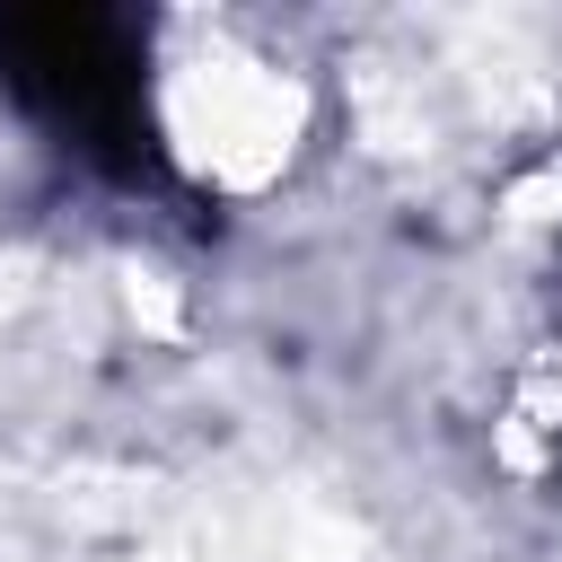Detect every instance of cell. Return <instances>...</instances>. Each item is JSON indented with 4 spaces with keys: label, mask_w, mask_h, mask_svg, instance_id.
Returning <instances> with one entry per match:
<instances>
[{
    "label": "cell",
    "mask_w": 562,
    "mask_h": 562,
    "mask_svg": "<svg viewBox=\"0 0 562 562\" xmlns=\"http://www.w3.org/2000/svg\"><path fill=\"white\" fill-rule=\"evenodd\" d=\"M149 132L167 158H184L193 176L220 184H263L290 158L299 132V97L272 61L255 53H193V61H158L149 70Z\"/></svg>",
    "instance_id": "obj_1"
}]
</instances>
